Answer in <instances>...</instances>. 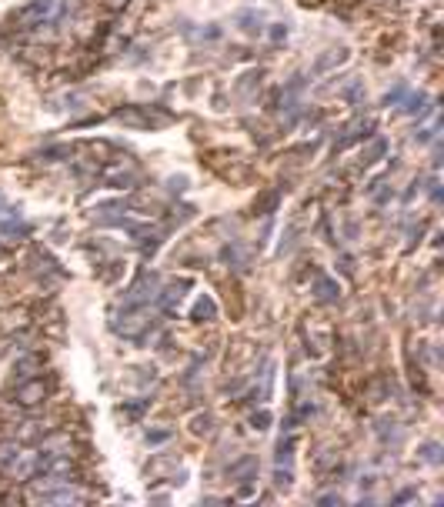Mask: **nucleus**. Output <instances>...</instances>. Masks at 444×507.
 Returning <instances> with one entry per match:
<instances>
[{
	"mask_svg": "<svg viewBox=\"0 0 444 507\" xmlns=\"http://www.w3.org/2000/svg\"><path fill=\"white\" fill-rule=\"evenodd\" d=\"M114 330H117V334H124V337H130V341H134V337H140V334H147V330H151L147 311H144V307H130V311H127V314L114 324Z\"/></svg>",
	"mask_w": 444,
	"mask_h": 507,
	"instance_id": "f257e3e1",
	"label": "nucleus"
},
{
	"mask_svg": "<svg viewBox=\"0 0 444 507\" xmlns=\"http://www.w3.org/2000/svg\"><path fill=\"white\" fill-rule=\"evenodd\" d=\"M157 294H161V277L151 274V270H144L137 277V284L127 291V301L130 304H144V301H157Z\"/></svg>",
	"mask_w": 444,
	"mask_h": 507,
	"instance_id": "f03ea898",
	"label": "nucleus"
},
{
	"mask_svg": "<svg viewBox=\"0 0 444 507\" xmlns=\"http://www.w3.org/2000/svg\"><path fill=\"white\" fill-rule=\"evenodd\" d=\"M13 401L20 407H37L47 401V384L37 377H24V384L17 387V394H13Z\"/></svg>",
	"mask_w": 444,
	"mask_h": 507,
	"instance_id": "7ed1b4c3",
	"label": "nucleus"
},
{
	"mask_svg": "<svg viewBox=\"0 0 444 507\" xmlns=\"http://www.w3.org/2000/svg\"><path fill=\"white\" fill-rule=\"evenodd\" d=\"M190 287V280H178V284H171V287H164V291L157 294V301H161V307H164L167 314H178L180 301H184V291Z\"/></svg>",
	"mask_w": 444,
	"mask_h": 507,
	"instance_id": "20e7f679",
	"label": "nucleus"
},
{
	"mask_svg": "<svg viewBox=\"0 0 444 507\" xmlns=\"http://www.w3.org/2000/svg\"><path fill=\"white\" fill-rule=\"evenodd\" d=\"M27 327V311L24 307H7L0 311V334H17Z\"/></svg>",
	"mask_w": 444,
	"mask_h": 507,
	"instance_id": "39448f33",
	"label": "nucleus"
},
{
	"mask_svg": "<svg viewBox=\"0 0 444 507\" xmlns=\"http://www.w3.org/2000/svg\"><path fill=\"white\" fill-rule=\"evenodd\" d=\"M338 294H341L338 280H331V277H317L314 280V297L321 301V304H334V301H338Z\"/></svg>",
	"mask_w": 444,
	"mask_h": 507,
	"instance_id": "423d86ee",
	"label": "nucleus"
},
{
	"mask_svg": "<svg viewBox=\"0 0 444 507\" xmlns=\"http://www.w3.org/2000/svg\"><path fill=\"white\" fill-rule=\"evenodd\" d=\"M214 317H217V304H214V301H211L207 294H204V297H197V304L190 307V320H194V324H204V320H214Z\"/></svg>",
	"mask_w": 444,
	"mask_h": 507,
	"instance_id": "0eeeda50",
	"label": "nucleus"
},
{
	"mask_svg": "<svg viewBox=\"0 0 444 507\" xmlns=\"http://www.w3.org/2000/svg\"><path fill=\"white\" fill-rule=\"evenodd\" d=\"M40 447H44V454L61 457L63 451H70V437H67V434H54V437H40Z\"/></svg>",
	"mask_w": 444,
	"mask_h": 507,
	"instance_id": "6e6552de",
	"label": "nucleus"
},
{
	"mask_svg": "<svg viewBox=\"0 0 444 507\" xmlns=\"http://www.w3.org/2000/svg\"><path fill=\"white\" fill-rule=\"evenodd\" d=\"M224 261H230V267H238V270H247L251 254L244 251L241 244H230V247H224Z\"/></svg>",
	"mask_w": 444,
	"mask_h": 507,
	"instance_id": "1a4fd4ad",
	"label": "nucleus"
},
{
	"mask_svg": "<svg viewBox=\"0 0 444 507\" xmlns=\"http://www.w3.org/2000/svg\"><path fill=\"white\" fill-rule=\"evenodd\" d=\"M278 201H280V190H267V194H261V197H257L254 211H257V214H274Z\"/></svg>",
	"mask_w": 444,
	"mask_h": 507,
	"instance_id": "9d476101",
	"label": "nucleus"
},
{
	"mask_svg": "<svg viewBox=\"0 0 444 507\" xmlns=\"http://www.w3.org/2000/svg\"><path fill=\"white\" fill-rule=\"evenodd\" d=\"M384 151H388V147H384V140H371L368 147L361 151V161H364V167L374 164V161H381V157H384Z\"/></svg>",
	"mask_w": 444,
	"mask_h": 507,
	"instance_id": "9b49d317",
	"label": "nucleus"
},
{
	"mask_svg": "<svg viewBox=\"0 0 444 507\" xmlns=\"http://www.w3.org/2000/svg\"><path fill=\"white\" fill-rule=\"evenodd\" d=\"M211 427H214V418H211V414H197V418L190 420V431L197 434V437H201V434H211Z\"/></svg>",
	"mask_w": 444,
	"mask_h": 507,
	"instance_id": "f8f14e48",
	"label": "nucleus"
},
{
	"mask_svg": "<svg viewBox=\"0 0 444 507\" xmlns=\"http://www.w3.org/2000/svg\"><path fill=\"white\" fill-rule=\"evenodd\" d=\"M37 368H40L37 357H20V361H17V374H20V377H34Z\"/></svg>",
	"mask_w": 444,
	"mask_h": 507,
	"instance_id": "ddd939ff",
	"label": "nucleus"
},
{
	"mask_svg": "<svg viewBox=\"0 0 444 507\" xmlns=\"http://www.w3.org/2000/svg\"><path fill=\"white\" fill-rule=\"evenodd\" d=\"M171 434H174V431H171V427H161V431H147V434H144V441L151 444V447H157V444L171 441Z\"/></svg>",
	"mask_w": 444,
	"mask_h": 507,
	"instance_id": "4468645a",
	"label": "nucleus"
},
{
	"mask_svg": "<svg viewBox=\"0 0 444 507\" xmlns=\"http://www.w3.org/2000/svg\"><path fill=\"white\" fill-rule=\"evenodd\" d=\"M421 457H424L428 464H438V461H441V447H438V444H424V447H421Z\"/></svg>",
	"mask_w": 444,
	"mask_h": 507,
	"instance_id": "2eb2a0df",
	"label": "nucleus"
},
{
	"mask_svg": "<svg viewBox=\"0 0 444 507\" xmlns=\"http://www.w3.org/2000/svg\"><path fill=\"white\" fill-rule=\"evenodd\" d=\"M251 424L257 427V431H264L267 424H271V414H267V411H254V414H251Z\"/></svg>",
	"mask_w": 444,
	"mask_h": 507,
	"instance_id": "dca6fc26",
	"label": "nucleus"
},
{
	"mask_svg": "<svg viewBox=\"0 0 444 507\" xmlns=\"http://www.w3.org/2000/svg\"><path fill=\"white\" fill-rule=\"evenodd\" d=\"M271 40H274V44L288 40V27H284V24H274V27H271Z\"/></svg>",
	"mask_w": 444,
	"mask_h": 507,
	"instance_id": "f3484780",
	"label": "nucleus"
},
{
	"mask_svg": "<svg viewBox=\"0 0 444 507\" xmlns=\"http://www.w3.org/2000/svg\"><path fill=\"white\" fill-rule=\"evenodd\" d=\"M144 401H140V404H127V407H121V411H127V414H130V418H140V414H144Z\"/></svg>",
	"mask_w": 444,
	"mask_h": 507,
	"instance_id": "a211bd4d",
	"label": "nucleus"
},
{
	"mask_svg": "<svg viewBox=\"0 0 444 507\" xmlns=\"http://www.w3.org/2000/svg\"><path fill=\"white\" fill-rule=\"evenodd\" d=\"M274 477H278V481H274V484H278V487H291V474H288V470H284V474H280V470H278Z\"/></svg>",
	"mask_w": 444,
	"mask_h": 507,
	"instance_id": "6ab92c4d",
	"label": "nucleus"
},
{
	"mask_svg": "<svg viewBox=\"0 0 444 507\" xmlns=\"http://www.w3.org/2000/svg\"><path fill=\"white\" fill-rule=\"evenodd\" d=\"M7 257H11V251H7V247L0 244V261H7Z\"/></svg>",
	"mask_w": 444,
	"mask_h": 507,
	"instance_id": "aec40b11",
	"label": "nucleus"
}]
</instances>
